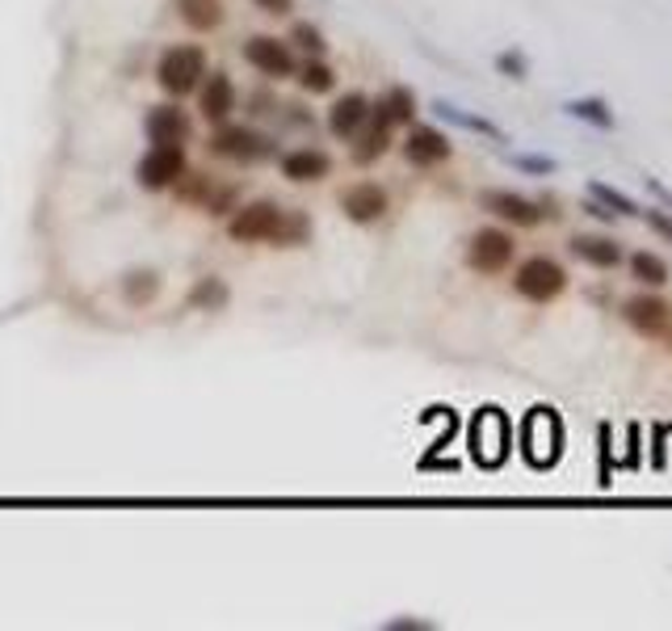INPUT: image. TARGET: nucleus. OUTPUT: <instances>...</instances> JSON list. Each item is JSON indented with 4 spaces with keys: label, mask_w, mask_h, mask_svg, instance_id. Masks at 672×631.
I'll use <instances>...</instances> for the list:
<instances>
[{
    "label": "nucleus",
    "mask_w": 672,
    "mask_h": 631,
    "mask_svg": "<svg viewBox=\"0 0 672 631\" xmlns=\"http://www.w3.org/2000/svg\"><path fill=\"white\" fill-rule=\"evenodd\" d=\"M227 236L236 245H307L311 241V220L307 215H286L278 202H248L227 220Z\"/></svg>",
    "instance_id": "obj_1"
},
{
    "label": "nucleus",
    "mask_w": 672,
    "mask_h": 631,
    "mask_svg": "<svg viewBox=\"0 0 672 631\" xmlns=\"http://www.w3.org/2000/svg\"><path fill=\"white\" fill-rule=\"evenodd\" d=\"M521 455L530 467H555L564 455V421L559 412L538 405L521 421Z\"/></svg>",
    "instance_id": "obj_2"
},
{
    "label": "nucleus",
    "mask_w": 672,
    "mask_h": 631,
    "mask_svg": "<svg viewBox=\"0 0 672 631\" xmlns=\"http://www.w3.org/2000/svg\"><path fill=\"white\" fill-rule=\"evenodd\" d=\"M156 81L168 97H189L198 84L207 81V51L198 43H177L168 47L156 63Z\"/></svg>",
    "instance_id": "obj_3"
},
{
    "label": "nucleus",
    "mask_w": 672,
    "mask_h": 631,
    "mask_svg": "<svg viewBox=\"0 0 672 631\" xmlns=\"http://www.w3.org/2000/svg\"><path fill=\"white\" fill-rule=\"evenodd\" d=\"M512 291H517L521 300H530V303L559 300V295L567 291L564 261H555V257H546V253L526 257V261L517 266V274H512Z\"/></svg>",
    "instance_id": "obj_4"
},
{
    "label": "nucleus",
    "mask_w": 672,
    "mask_h": 631,
    "mask_svg": "<svg viewBox=\"0 0 672 631\" xmlns=\"http://www.w3.org/2000/svg\"><path fill=\"white\" fill-rule=\"evenodd\" d=\"M467 442H471V455H475L480 467H500L509 459V417L496 409V405L480 409L475 421H471Z\"/></svg>",
    "instance_id": "obj_5"
},
{
    "label": "nucleus",
    "mask_w": 672,
    "mask_h": 631,
    "mask_svg": "<svg viewBox=\"0 0 672 631\" xmlns=\"http://www.w3.org/2000/svg\"><path fill=\"white\" fill-rule=\"evenodd\" d=\"M134 177H139L143 190H152V194L173 190V186L186 177V143H152V148L143 152L139 168H134Z\"/></svg>",
    "instance_id": "obj_6"
},
{
    "label": "nucleus",
    "mask_w": 672,
    "mask_h": 631,
    "mask_svg": "<svg viewBox=\"0 0 672 631\" xmlns=\"http://www.w3.org/2000/svg\"><path fill=\"white\" fill-rule=\"evenodd\" d=\"M512 253H517V241H512L505 227H480L471 236V245H467V266L475 274L496 278L512 266Z\"/></svg>",
    "instance_id": "obj_7"
},
{
    "label": "nucleus",
    "mask_w": 672,
    "mask_h": 631,
    "mask_svg": "<svg viewBox=\"0 0 672 631\" xmlns=\"http://www.w3.org/2000/svg\"><path fill=\"white\" fill-rule=\"evenodd\" d=\"M211 156L219 161H240V165H252V161H266L273 156V139L252 131V127H232V122H219L215 136H211Z\"/></svg>",
    "instance_id": "obj_8"
},
{
    "label": "nucleus",
    "mask_w": 672,
    "mask_h": 631,
    "mask_svg": "<svg viewBox=\"0 0 672 631\" xmlns=\"http://www.w3.org/2000/svg\"><path fill=\"white\" fill-rule=\"evenodd\" d=\"M480 207H484L487 215L512 223V227H538L551 215L542 202H534V198H526V194L517 190H484L480 194Z\"/></svg>",
    "instance_id": "obj_9"
},
{
    "label": "nucleus",
    "mask_w": 672,
    "mask_h": 631,
    "mask_svg": "<svg viewBox=\"0 0 672 631\" xmlns=\"http://www.w3.org/2000/svg\"><path fill=\"white\" fill-rule=\"evenodd\" d=\"M244 59H248L257 72H266L269 81L295 77V51H291L282 38H273V34H252V38L244 43Z\"/></svg>",
    "instance_id": "obj_10"
},
{
    "label": "nucleus",
    "mask_w": 672,
    "mask_h": 631,
    "mask_svg": "<svg viewBox=\"0 0 672 631\" xmlns=\"http://www.w3.org/2000/svg\"><path fill=\"white\" fill-rule=\"evenodd\" d=\"M622 320L639 337H656L660 341V332L672 325V303L664 295H630V300L622 303Z\"/></svg>",
    "instance_id": "obj_11"
},
{
    "label": "nucleus",
    "mask_w": 672,
    "mask_h": 631,
    "mask_svg": "<svg viewBox=\"0 0 672 631\" xmlns=\"http://www.w3.org/2000/svg\"><path fill=\"white\" fill-rule=\"evenodd\" d=\"M341 211L350 223H378L387 211H391V194L382 190L378 182H357L350 190H341Z\"/></svg>",
    "instance_id": "obj_12"
},
{
    "label": "nucleus",
    "mask_w": 672,
    "mask_h": 631,
    "mask_svg": "<svg viewBox=\"0 0 672 631\" xmlns=\"http://www.w3.org/2000/svg\"><path fill=\"white\" fill-rule=\"evenodd\" d=\"M455 143L441 136L437 127H412L408 139H403V161L412 168H437L450 161Z\"/></svg>",
    "instance_id": "obj_13"
},
{
    "label": "nucleus",
    "mask_w": 672,
    "mask_h": 631,
    "mask_svg": "<svg viewBox=\"0 0 672 631\" xmlns=\"http://www.w3.org/2000/svg\"><path fill=\"white\" fill-rule=\"evenodd\" d=\"M143 131L152 143H186L193 127H189V114L168 102V106H152L143 114Z\"/></svg>",
    "instance_id": "obj_14"
},
{
    "label": "nucleus",
    "mask_w": 672,
    "mask_h": 631,
    "mask_svg": "<svg viewBox=\"0 0 672 631\" xmlns=\"http://www.w3.org/2000/svg\"><path fill=\"white\" fill-rule=\"evenodd\" d=\"M198 89H202V97H198V110H202V118H207L211 127L227 122L232 110H236V84H232V77H227V72H219V77L202 81Z\"/></svg>",
    "instance_id": "obj_15"
},
{
    "label": "nucleus",
    "mask_w": 672,
    "mask_h": 631,
    "mask_svg": "<svg viewBox=\"0 0 672 631\" xmlns=\"http://www.w3.org/2000/svg\"><path fill=\"white\" fill-rule=\"evenodd\" d=\"M370 97H362V93H345L332 110H328V131L337 139H357V131L370 122Z\"/></svg>",
    "instance_id": "obj_16"
},
{
    "label": "nucleus",
    "mask_w": 672,
    "mask_h": 631,
    "mask_svg": "<svg viewBox=\"0 0 672 631\" xmlns=\"http://www.w3.org/2000/svg\"><path fill=\"white\" fill-rule=\"evenodd\" d=\"M282 173L298 186H311V182H323L332 173V156L320 148H295V152L282 156Z\"/></svg>",
    "instance_id": "obj_17"
},
{
    "label": "nucleus",
    "mask_w": 672,
    "mask_h": 631,
    "mask_svg": "<svg viewBox=\"0 0 672 631\" xmlns=\"http://www.w3.org/2000/svg\"><path fill=\"white\" fill-rule=\"evenodd\" d=\"M391 122L382 118V114H375V106H370V122L357 131V139H353V165H375L378 156L391 148Z\"/></svg>",
    "instance_id": "obj_18"
},
{
    "label": "nucleus",
    "mask_w": 672,
    "mask_h": 631,
    "mask_svg": "<svg viewBox=\"0 0 672 631\" xmlns=\"http://www.w3.org/2000/svg\"><path fill=\"white\" fill-rule=\"evenodd\" d=\"M567 248L585 261V266H592V270H614V266H622V245L614 241V236H571L567 241Z\"/></svg>",
    "instance_id": "obj_19"
},
{
    "label": "nucleus",
    "mask_w": 672,
    "mask_h": 631,
    "mask_svg": "<svg viewBox=\"0 0 672 631\" xmlns=\"http://www.w3.org/2000/svg\"><path fill=\"white\" fill-rule=\"evenodd\" d=\"M375 114H382L391 127H408V122L416 118V93L403 89V84H391V89L375 102Z\"/></svg>",
    "instance_id": "obj_20"
},
{
    "label": "nucleus",
    "mask_w": 672,
    "mask_h": 631,
    "mask_svg": "<svg viewBox=\"0 0 672 631\" xmlns=\"http://www.w3.org/2000/svg\"><path fill=\"white\" fill-rule=\"evenodd\" d=\"M177 17L198 34L223 26V0H177Z\"/></svg>",
    "instance_id": "obj_21"
},
{
    "label": "nucleus",
    "mask_w": 672,
    "mask_h": 631,
    "mask_svg": "<svg viewBox=\"0 0 672 631\" xmlns=\"http://www.w3.org/2000/svg\"><path fill=\"white\" fill-rule=\"evenodd\" d=\"M564 110L571 114V118L597 127V131H614V110H610V102H601V97H571Z\"/></svg>",
    "instance_id": "obj_22"
},
{
    "label": "nucleus",
    "mask_w": 672,
    "mask_h": 631,
    "mask_svg": "<svg viewBox=\"0 0 672 631\" xmlns=\"http://www.w3.org/2000/svg\"><path fill=\"white\" fill-rule=\"evenodd\" d=\"M630 274L639 278L644 287H664L672 278V270H669V261L664 257H656V253H647V248H639V253H630Z\"/></svg>",
    "instance_id": "obj_23"
},
{
    "label": "nucleus",
    "mask_w": 672,
    "mask_h": 631,
    "mask_svg": "<svg viewBox=\"0 0 672 631\" xmlns=\"http://www.w3.org/2000/svg\"><path fill=\"white\" fill-rule=\"evenodd\" d=\"M589 198H597L605 211H614V215H639V202L635 198H626L618 186H610V182H589Z\"/></svg>",
    "instance_id": "obj_24"
},
{
    "label": "nucleus",
    "mask_w": 672,
    "mask_h": 631,
    "mask_svg": "<svg viewBox=\"0 0 672 631\" xmlns=\"http://www.w3.org/2000/svg\"><path fill=\"white\" fill-rule=\"evenodd\" d=\"M161 295V274H152V270H139V274L122 278V300L134 303V307H143L148 300H156Z\"/></svg>",
    "instance_id": "obj_25"
},
{
    "label": "nucleus",
    "mask_w": 672,
    "mask_h": 631,
    "mask_svg": "<svg viewBox=\"0 0 672 631\" xmlns=\"http://www.w3.org/2000/svg\"><path fill=\"white\" fill-rule=\"evenodd\" d=\"M433 110L441 114V118H450V122H458V127H467V131H480V136H487V139H505V131H500L496 122H487V118H480V114L458 110V106H450V102H437Z\"/></svg>",
    "instance_id": "obj_26"
},
{
    "label": "nucleus",
    "mask_w": 672,
    "mask_h": 631,
    "mask_svg": "<svg viewBox=\"0 0 672 631\" xmlns=\"http://www.w3.org/2000/svg\"><path fill=\"white\" fill-rule=\"evenodd\" d=\"M223 303H227L223 278H202V282L189 291V307H198V312H219Z\"/></svg>",
    "instance_id": "obj_27"
},
{
    "label": "nucleus",
    "mask_w": 672,
    "mask_h": 631,
    "mask_svg": "<svg viewBox=\"0 0 672 631\" xmlns=\"http://www.w3.org/2000/svg\"><path fill=\"white\" fill-rule=\"evenodd\" d=\"M298 84H303L307 93H328V89H337V72H332L323 59H311V63L298 68Z\"/></svg>",
    "instance_id": "obj_28"
},
{
    "label": "nucleus",
    "mask_w": 672,
    "mask_h": 631,
    "mask_svg": "<svg viewBox=\"0 0 672 631\" xmlns=\"http://www.w3.org/2000/svg\"><path fill=\"white\" fill-rule=\"evenodd\" d=\"M597 446H601V455H597V484L610 489V476H614V467H610V455H614V430H610L605 421L597 425Z\"/></svg>",
    "instance_id": "obj_29"
},
{
    "label": "nucleus",
    "mask_w": 672,
    "mask_h": 631,
    "mask_svg": "<svg viewBox=\"0 0 672 631\" xmlns=\"http://www.w3.org/2000/svg\"><path fill=\"white\" fill-rule=\"evenodd\" d=\"M291 43L303 47L307 56H323V47H328V43H323V34L311 26V22H295V26H291Z\"/></svg>",
    "instance_id": "obj_30"
},
{
    "label": "nucleus",
    "mask_w": 672,
    "mask_h": 631,
    "mask_svg": "<svg viewBox=\"0 0 672 631\" xmlns=\"http://www.w3.org/2000/svg\"><path fill=\"white\" fill-rule=\"evenodd\" d=\"M512 168H521V173H534V177H551L555 168H559V161L555 156H542V152H521V156H509Z\"/></svg>",
    "instance_id": "obj_31"
},
{
    "label": "nucleus",
    "mask_w": 672,
    "mask_h": 631,
    "mask_svg": "<svg viewBox=\"0 0 672 631\" xmlns=\"http://www.w3.org/2000/svg\"><path fill=\"white\" fill-rule=\"evenodd\" d=\"M639 220H644L660 241H669L672 245V211H664V207H639Z\"/></svg>",
    "instance_id": "obj_32"
},
{
    "label": "nucleus",
    "mask_w": 672,
    "mask_h": 631,
    "mask_svg": "<svg viewBox=\"0 0 672 631\" xmlns=\"http://www.w3.org/2000/svg\"><path fill=\"white\" fill-rule=\"evenodd\" d=\"M496 72H505L509 81H526V77H530V63H526L521 51H500V56H496Z\"/></svg>",
    "instance_id": "obj_33"
},
{
    "label": "nucleus",
    "mask_w": 672,
    "mask_h": 631,
    "mask_svg": "<svg viewBox=\"0 0 672 631\" xmlns=\"http://www.w3.org/2000/svg\"><path fill=\"white\" fill-rule=\"evenodd\" d=\"M257 9H266L269 17H286L291 9H295V0H252Z\"/></svg>",
    "instance_id": "obj_34"
},
{
    "label": "nucleus",
    "mask_w": 672,
    "mask_h": 631,
    "mask_svg": "<svg viewBox=\"0 0 672 631\" xmlns=\"http://www.w3.org/2000/svg\"><path fill=\"white\" fill-rule=\"evenodd\" d=\"M635 446H644V439H639V425H630V451H626V459H622L626 467H639V459H644V451H635Z\"/></svg>",
    "instance_id": "obj_35"
},
{
    "label": "nucleus",
    "mask_w": 672,
    "mask_h": 631,
    "mask_svg": "<svg viewBox=\"0 0 672 631\" xmlns=\"http://www.w3.org/2000/svg\"><path fill=\"white\" fill-rule=\"evenodd\" d=\"M647 190L660 198V207H664V211H672V190L664 186V182H656V177H651V182H647Z\"/></svg>",
    "instance_id": "obj_36"
},
{
    "label": "nucleus",
    "mask_w": 672,
    "mask_h": 631,
    "mask_svg": "<svg viewBox=\"0 0 672 631\" xmlns=\"http://www.w3.org/2000/svg\"><path fill=\"white\" fill-rule=\"evenodd\" d=\"M664 434H669V430L660 425V430H656V451H651V464H656V467L669 464V459H664Z\"/></svg>",
    "instance_id": "obj_37"
},
{
    "label": "nucleus",
    "mask_w": 672,
    "mask_h": 631,
    "mask_svg": "<svg viewBox=\"0 0 672 631\" xmlns=\"http://www.w3.org/2000/svg\"><path fill=\"white\" fill-rule=\"evenodd\" d=\"M585 211H589L592 220H618V215H614V211H605V207H601V202H597V198H589V202H585Z\"/></svg>",
    "instance_id": "obj_38"
},
{
    "label": "nucleus",
    "mask_w": 672,
    "mask_h": 631,
    "mask_svg": "<svg viewBox=\"0 0 672 631\" xmlns=\"http://www.w3.org/2000/svg\"><path fill=\"white\" fill-rule=\"evenodd\" d=\"M660 341H664V350H669V354H672V325H669V329H664V332H660Z\"/></svg>",
    "instance_id": "obj_39"
}]
</instances>
